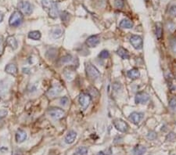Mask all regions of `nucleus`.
I'll return each mask as SVG.
<instances>
[{
	"instance_id": "2f4dec72",
	"label": "nucleus",
	"mask_w": 176,
	"mask_h": 155,
	"mask_svg": "<svg viewBox=\"0 0 176 155\" xmlns=\"http://www.w3.org/2000/svg\"><path fill=\"white\" fill-rule=\"evenodd\" d=\"M68 102H69V99H68V98L67 96H63L60 99V104L62 106H66L68 104Z\"/></svg>"
},
{
	"instance_id": "20e7f679",
	"label": "nucleus",
	"mask_w": 176,
	"mask_h": 155,
	"mask_svg": "<svg viewBox=\"0 0 176 155\" xmlns=\"http://www.w3.org/2000/svg\"><path fill=\"white\" fill-rule=\"evenodd\" d=\"M130 43L132 45L133 48L136 49V50H139L142 49V45H143V41L142 39L139 35H131L130 37Z\"/></svg>"
},
{
	"instance_id": "b1692460",
	"label": "nucleus",
	"mask_w": 176,
	"mask_h": 155,
	"mask_svg": "<svg viewBox=\"0 0 176 155\" xmlns=\"http://www.w3.org/2000/svg\"><path fill=\"white\" fill-rule=\"evenodd\" d=\"M88 153V149L85 147H80L74 152V155H85Z\"/></svg>"
},
{
	"instance_id": "aec40b11",
	"label": "nucleus",
	"mask_w": 176,
	"mask_h": 155,
	"mask_svg": "<svg viewBox=\"0 0 176 155\" xmlns=\"http://www.w3.org/2000/svg\"><path fill=\"white\" fill-rule=\"evenodd\" d=\"M134 26V24L131 20H128V19H124L120 21V27L121 28H126V29H130V28H132Z\"/></svg>"
},
{
	"instance_id": "cd10ccee",
	"label": "nucleus",
	"mask_w": 176,
	"mask_h": 155,
	"mask_svg": "<svg viewBox=\"0 0 176 155\" xmlns=\"http://www.w3.org/2000/svg\"><path fill=\"white\" fill-rule=\"evenodd\" d=\"M109 56H110V53L107 50H103L99 54V57L102 60L107 59V58H109Z\"/></svg>"
},
{
	"instance_id": "9b49d317",
	"label": "nucleus",
	"mask_w": 176,
	"mask_h": 155,
	"mask_svg": "<svg viewBox=\"0 0 176 155\" xmlns=\"http://www.w3.org/2000/svg\"><path fill=\"white\" fill-rule=\"evenodd\" d=\"M143 114L140 113V112H132V113L130 115L129 118L134 124L137 125L140 122L141 120L143 118Z\"/></svg>"
},
{
	"instance_id": "4468645a",
	"label": "nucleus",
	"mask_w": 176,
	"mask_h": 155,
	"mask_svg": "<svg viewBox=\"0 0 176 155\" xmlns=\"http://www.w3.org/2000/svg\"><path fill=\"white\" fill-rule=\"evenodd\" d=\"M11 83L9 80H3L0 82V95H3L8 91Z\"/></svg>"
},
{
	"instance_id": "9d476101",
	"label": "nucleus",
	"mask_w": 176,
	"mask_h": 155,
	"mask_svg": "<svg viewBox=\"0 0 176 155\" xmlns=\"http://www.w3.org/2000/svg\"><path fill=\"white\" fill-rule=\"evenodd\" d=\"M62 90H63V88H62V87L60 86V85L55 84V85H53V86L49 89L47 95L49 96V97H56V96H58V95L61 93Z\"/></svg>"
},
{
	"instance_id": "ea45409f",
	"label": "nucleus",
	"mask_w": 176,
	"mask_h": 155,
	"mask_svg": "<svg viewBox=\"0 0 176 155\" xmlns=\"http://www.w3.org/2000/svg\"><path fill=\"white\" fill-rule=\"evenodd\" d=\"M97 155H107V154H105V153H104V151H100V152H99V153H98V154H97Z\"/></svg>"
},
{
	"instance_id": "4be33fe9",
	"label": "nucleus",
	"mask_w": 176,
	"mask_h": 155,
	"mask_svg": "<svg viewBox=\"0 0 176 155\" xmlns=\"http://www.w3.org/2000/svg\"><path fill=\"white\" fill-rule=\"evenodd\" d=\"M41 32L39 31H33L28 33V38L33 40H39L41 39Z\"/></svg>"
},
{
	"instance_id": "f3484780",
	"label": "nucleus",
	"mask_w": 176,
	"mask_h": 155,
	"mask_svg": "<svg viewBox=\"0 0 176 155\" xmlns=\"http://www.w3.org/2000/svg\"><path fill=\"white\" fill-rule=\"evenodd\" d=\"M5 71H6V72H7L8 74H9V75H13V76L17 75V67L14 64H7L6 68H5Z\"/></svg>"
},
{
	"instance_id": "f257e3e1",
	"label": "nucleus",
	"mask_w": 176,
	"mask_h": 155,
	"mask_svg": "<svg viewBox=\"0 0 176 155\" xmlns=\"http://www.w3.org/2000/svg\"><path fill=\"white\" fill-rule=\"evenodd\" d=\"M42 6L48 12L49 16L52 18H56L58 17V7L56 3L53 0H42Z\"/></svg>"
},
{
	"instance_id": "412c9836",
	"label": "nucleus",
	"mask_w": 176,
	"mask_h": 155,
	"mask_svg": "<svg viewBox=\"0 0 176 155\" xmlns=\"http://www.w3.org/2000/svg\"><path fill=\"white\" fill-rule=\"evenodd\" d=\"M147 152V148L142 145H138L133 149V155H142Z\"/></svg>"
},
{
	"instance_id": "f704fd0d",
	"label": "nucleus",
	"mask_w": 176,
	"mask_h": 155,
	"mask_svg": "<svg viewBox=\"0 0 176 155\" xmlns=\"http://www.w3.org/2000/svg\"><path fill=\"white\" fill-rule=\"evenodd\" d=\"M171 46H172V51L176 53V39H172V41L171 42Z\"/></svg>"
},
{
	"instance_id": "5701e85b",
	"label": "nucleus",
	"mask_w": 176,
	"mask_h": 155,
	"mask_svg": "<svg viewBox=\"0 0 176 155\" xmlns=\"http://www.w3.org/2000/svg\"><path fill=\"white\" fill-rule=\"evenodd\" d=\"M156 36L157 39H161L163 36V28L161 23H157L156 25Z\"/></svg>"
},
{
	"instance_id": "4c0bfd02",
	"label": "nucleus",
	"mask_w": 176,
	"mask_h": 155,
	"mask_svg": "<svg viewBox=\"0 0 176 155\" xmlns=\"http://www.w3.org/2000/svg\"><path fill=\"white\" fill-rule=\"evenodd\" d=\"M168 28L170 31H173L174 29H175V25H174V24L172 23H169V25H168Z\"/></svg>"
},
{
	"instance_id": "a878e982",
	"label": "nucleus",
	"mask_w": 176,
	"mask_h": 155,
	"mask_svg": "<svg viewBox=\"0 0 176 155\" xmlns=\"http://www.w3.org/2000/svg\"><path fill=\"white\" fill-rule=\"evenodd\" d=\"M73 61H74V57H73L71 55L68 54V55H66V56H63V57L62 58L61 63L62 64H70V63L72 62Z\"/></svg>"
},
{
	"instance_id": "72a5a7b5",
	"label": "nucleus",
	"mask_w": 176,
	"mask_h": 155,
	"mask_svg": "<svg viewBox=\"0 0 176 155\" xmlns=\"http://www.w3.org/2000/svg\"><path fill=\"white\" fill-rule=\"evenodd\" d=\"M3 50H4V41H3V37L0 36V55L3 53Z\"/></svg>"
},
{
	"instance_id": "6ab92c4d",
	"label": "nucleus",
	"mask_w": 176,
	"mask_h": 155,
	"mask_svg": "<svg viewBox=\"0 0 176 155\" xmlns=\"http://www.w3.org/2000/svg\"><path fill=\"white\" fill-rule=\"evenodd\" d=\"M6 43L13 50H16L17 48V46H18L17 41L16 40V39L13 36H9L7 38V39H6Z\"/></svg>"
},
{
	"instance_id": "e433bc0d",
	"label": "nucleus",
	"mask_w": 176,
	"mask_h": 155,
	"mask_svg": "<svg viewBox=\"0 0 176 155\" xmlns=\"http://www.w3.org/2000/svg\"><path fill=\"white\" fill-rule=\"evenodd\" d=\"M170 13L172 16H176V6H172L170 9Z\"/></svg>"
},
{
	"instance_id": "6e6552de",
	"label": "nucleus",
	"mask_w": 176,
	"mask_h": 155,
	"mask_svg": "<svg viewBox=\"0 0 176 155\" xmlns=\"http://www.w3.org/2000/svg\"><path fill=\"white\" fill-rule=\"evenodd\" d=\"M114 126L118 131L121 132H126L128 130V126L125 121L121 119H116L114 121Z\"/></svg>"
},
{
	"instance_id": "dca6fc26",
	"label": "nucleus",
	"mask_w": 176,
	"mask_h": 155,
	"mask_svg": "<svg viewBox=\"0 0 176 155\" xmlns=\"http://www.w3.org/2000/svg\"><path fill=\"white\" fill-rule=\"evenodd\" d=\"M117 53L120 57H121L123 60H128L130 58L129 53L127 50H125L123 47H119L117 50Z\"/></svg>"
},
{
	"instance_id": "ddd939ff",
	"label": "nucleus",
	"mask_w": 176,
	"mask_h": 155,
	"mask_svg": "<svg viewBox=\"0 0 176 155\" xmlns=\"http://www.w3.org/2000/svg\"><path fill=\"white\" fill-rule=\"evenodd\" d=\"M15 138L17 143H22V142H24L27 139L26 132L22 130V129H18L17 132H16Z\"/></svg>"
},
{
	"instance_id": "c85d7f7f",
	"label": "nucleus",
	"mask_w": 176,
	"mask_h": 155,
	"mask_svg": "<svg viewBox=\"0 0 176 155\" xmlns=\"http://www.w3.org/2000/svg\"><path fill=\"white\" fill-rule=\"evenodd\" d=\"M124 5L125 3H124L123 0H115V6L117 9H121L124 7Z\"/></svg>"
},
{
	"instance_id": "393cba45",
	"label": "nucleus",
	"mask_w": 176,
	"mask_h": 155,
	"mask_svg": "<svg viewBox=\"0 0 176 155\" xmlns=\"http://www.w3.org/2000/svg\"><path fill=\"white\" fill-rule=\"evenodd\" d=\"M62 35H63V30L61 28H56L52 32V35L54 39H59V38L61 37Z\"/></svg>"
},
{
	"instance_id": "39448f33",
	"label": "nucleus",
	"mask_w": 176,
	"mask_h": 155,
	"mask_svg": "<svg viewBox=\"0 0 176 155\" xmlns=\"http://www.w3.org/2000/svg\"><path fill=\"white\" fill-rule=\"evenodd\" d=\"M79 104L82 106V108L86 109L87 107L89 106V104H91L92 97L88 93H82L79 96Z\"/></svg>"
},
{
	"instance_id": "423d86ee",
	"label": "nucleus",
	"mask_w": 176,
	"mask_h": 155,
	"mask_svg": "<svg viewBox=\"0 0 176 155\" xmlns=\"http://www.w3.org/2000/svg\"><path fill=\"white\" fill-rule=\"evenodd\" d=\"M149 99H150V96L145 92H139L136 95V97H135V101L136 104H145L148 102Z\"/></svg>"
},
{
	"instance_id": "c9c22d12",
	"label": "nucleus",
	"mask_w": 176,
	"mask_h": 155,
	"mask_svg": "<svg viewBox=\"0 0 176 155\" xmlns=\"http://www.w3.org/2000/svg\"><path fill=\"white\" fill-rule=\"evenodd\" d=\"M114 88H115V91H118L119 89L121 88V85H120V83H116V82H115V83L114 84Z\"/></svg>"
},
{
	"instance_id": "2eb2a0df",
	"label": "nucleus",
	"mask_w": 176,
	"mask_h": 155,
	"mask_svg": "<svg viewBox=\"0 0 176 155\" xmlns=\"http://www.w3.org/2000/svg\"><path fill=\"white\" fill-rule=\"evenodd\" d=\"M76 137H77V133L74 131H70L67 134L66 137L64 139L65 143H67V144H71L74 142Z\"/></svg>"
},
{
	"instance_id": "f8f14e48",
	"label": "nucleus",
	"mask_w": 176,
	"mask_h": 155,
	"mask_svg": "<svg viewBox=\"0 0 176 155\" xmlns=\"http://www.w3.org/2000/svg\"><path fill=\"white\" fill-rule=\"evenodd\" d=\"M20 8H21V10L23 11L24 13L27 14V15L31 14L33 11V6L28 2H24V3H22L21 5H20Z\"/></svg>"
},
{
	"instance_id": "7ed1b4c3",
	"label": "nucleus",
	"mask_w": 176,
	"mask_h": 155,
	"mask_svg": "<svg viewBox=\"0 0 176 155\" xmlns=\"http://www.w3.org/2000/svg\"><path fill=\"white\" fill-rule=\"evenodd\" d=\"M86 74L87 76L90 79H93V80H96V79L99 78L100 76V73H99V70L95 67L94 65H93L90 63H88L86 64Z\"/></svg>"
},
{
	"instance_id": "58836bf2",
	"label": "nucleus",
	"mask_w": 176,
	"mask_h": 155,
	"mask_svg": "<svg viewBox=\"0 0 176 155\" xmlns=\"http://www.w3.org/2000/svg\"><path fill=\"white\" fill-rule=\"evenodd\" d=\"M3 14L0 12V23L3 21Z\"/></svg>"
},
{
	"instance_id": "7c9ffc66",
	"label": "nucleus",
	"mask_w": 176,
	"mask_h": 155,
	"mask_svg": "<svg viewBox=\"0 0 176 155\" xmlns=\"http://www.w3.org/2000/svg\"><path fill=\"white\" fill-rule=\"evenodd\" d=\"M169 106L172 110H176V99L173 98V99H171L170 102H169Z\"/></svg>"
},
{
	"instance_id": "1a4fd4ad",
	"label": "nucleus",
	"mask_w": 176,
	"mask_h": 155,
	"mask_svg": "<svg viewBox=\"0 0 176 155\" xmlns=\"http://www.w3.org/2000/svg\"><path fill=\"white\" fill-rule=\"evenodd\" d=\"M100 42V37L99 35H92L88 37L86 40V45L90 48H93V47H96Z\"/></svg>"
},
{
	"instance_id": "473e14b6",
	"label": "nucleus",
	"mask_w": 176,
	"mask_h": 155,
	"mask_svg": "<svg viewBox=\"0 0 176 155\" xmlns=\"http://www.w3.org/2000/svg\"><path fill=\"white\" fill-rule=\"evenodd\" d=\"M6 115H7V110H0V121H1L3 118H6Z\"/></svg>"
},
{
	"instance_id": "bb28decb",
	"label": "nucleus",
	"mask_w": 176,
	"mask_h": 155,
	"mask_svg": "<svg viewBox=\"0 0 176 155\" xmlns=\"http://www.w3.org/2000/svg\"><path fill=\"white\" fill-rule=\"evenodd\" d=\"M49 54H50V56H47V57H48L49 59H53V58L56 57V56L57 55L56 50H55V49H51V50H50L49 51H47L46 55Z\"/></svg>"
},
{
	"instance_id": "0eeeda50",
	"label": "nucleus",
	"mask_w": 176,
	"mask_h": 155,
	"mask_svg": "<svg viewBox=\"0 0 176 155\" xmlns=\"http://www.w3.org/2000/svg\"><path fill=\"white\" fill-rule=\"evenodd\" d=\"M49 115L54 119L59 120L64 117L65 112L60 108H52L49 110Z\"/></svg>"
},
{
	"instance_id": "f03ea898",
	"label": "nucleus",
	"mask_w": 176,
	"mask_h": 155,
	"mask_svg": "<svg viewBox=\"0 0 176 155\" xmlns=\"http://www.w3.org/2000/svg\"><path fill=\"white\" fill-rule=\"evenodd\" d=\"M23 14L20 11H15L12 15L10 16L9 20V24L12 27H17L20 25L23 22Z\"/></svg>"
},
{
	"instance_id": "a211bd4d",
	"label": "nucleus",
	"mask_w": 176,
	"mask_h": 155,
	"mask_svg": "<svg viewBox=\"0 0 176 155\" xmlns=\"http://www.w3.org/2000/svg\"><path fill=\"white\" fill-rule=\"evenodd\" d=\"M127 75H128V77L130 79L135 80V79H137L140 77V72H139V71L138 69L133 68L131 70L128 71V73H127Z\"/></svg>"
},
{
	"instance_id": "c756f323",
	"label": "nucleus",
	"mask_w": 176,
	"mask_h": 155,
	"mask_svg": "<svg viewBox=\"0 0 176 155\" xmlns=\"http://www.w3.org/2000/svg\"><path fill=\"white\" fill-rule=\"evenodd\" d=\"M147 138L150 140H153L157 138V134L155 132H150L148 134H147Z\"/></svg>"
}]
</instances>
